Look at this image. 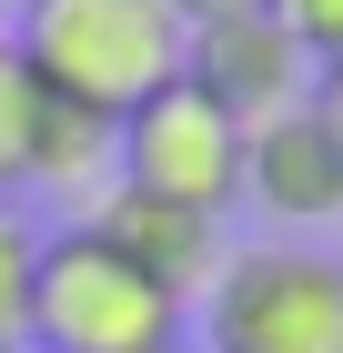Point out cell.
<instances>
[{"mask_svg": "<svg viewBox=\"0 0 343 353\" xmlns=\"http://www.w3.org/2000/svg\"><path fill=\"white\" fill-rule=\"evenodd\" d=\"M182 81H202L233 121H273V111H293L313 91V51L273 21V0H263V10H222V21L182 30Z\"/></svg>", "mask_w": 343, "mask_h": 353, "instance_id": "obj_5", "label": "cell"}, {"mask_svg": "<svg viewBox=\"0 0 343 353\" xmlns=\"http://www.w3.org/2000/svg\"><path fill=\"white\" fill-rule=\"evenodd\" d=\"M30 252H41L30 212H21V202H0V353H21V313H30Z\"/></svg>", "mask_w": 343, "mask_h": 353, "instance_id": "obj_10", "label": "cell"}, {"mask_svg": "<svg viewBox=\"0 0 343 353\" xmlns=\"http://www.w3.org/2000/svg\"><path fill=\"white\" fill-rule=\"evenodd\" d=\"M10 51L51 101L121 121L141 111L161 81H182V21L172 0H21L10 10Z\"/></svg>", "mask_w": 343, "mask_h": 353, "instance_id": "obj_1", "label": "cell"}, {"mask_svg": "<svg viewBox=\"0 0 343 353\" xmlns=\"http://www.w3.org/2000/svg\"><path fill=\"white\" fill-rule=\"evenodd\" d=\"M222 10H263V0H172V21H182V30H192V21H222Z\"/></svg>", "mask_w": 343, "mask_h": 353, "instance_id": "obj_13", "label": "cell"}, {"mask_svg": "<svg viewBox=\"0 0 343 353\" xmlns=\"http://www.w3.org/2000/svg\"><path fill=\"white\" fill-rule=\"evenodd\" d=\"M303 111L323 121V141H333V162H343V61H323V71H313V91H303Z\"/></svg>", "mask_w": 343, "mask_h": 353, "instance_id": "obj_12", "label": "cell"}, {"mask_svg": "<svg viewBox=\"0 0 343 353\" xmlns=\"http://www.w3.org/2000/svg\"><path fill=\"white\" fill-rule=\"evenodd\" d=\"M0 10H21V0H0Z\"/></svg>", "mask_w": 343, "mask_h": 353, "instance_id": "obj_14", "label": "cell"}, {"mask_svg": "<svg viewBox=\"0 0 343 353\" xmlns=\"http://www.w3.org/2000/svg\"><path fill=\"white\" fill-rule=\"evenodd\" d=\"M172 353H182V343H172Z\"/></svg>", "mask_w": 343, "mask_h": 353, "instance_id": "obj_15", "label": "cell"}, {"mask_svg": "<svg viewBox=\"0 0 343 353\" xmlns=\"http://www.w3.org/2000/svg\"><path fill=\"white\" fill-rule=\"evenodd\" d=\"M202 353H343V263L303 243H233L202 293Z\"/></svg>", "mask_w": 343, "mask_h": 353, "instance_id": "obj_3", "label": "cell"}, {"mask_svg": "<svg viewBox=\"0 0 343 353\" xmlns=\"http://www.w3.org/2000/svg\"><path fill=\"white\" fill-rule=\"evenodd\" d=\"M182 313L111 243L101 222H61L30 252V313H21V353H172Z\"/></svg>", "mask_w": 343, "mask_h": 353, "instance_id": "obj_2", "label": "cell"}, {"mask_svg": "<svg viewBox=\"0 0 343 353\" xmlns=\"http://www.w3.org/2000/svg\"><path fill=\"white\" fill-rule=\"evenodd\" d=\"M242 141H253V121H233L202 81H161L141 111L111 121V182L233 222V202H242Z\"/></svg>", "mask_w": 343, "mask_h": 353, "instance_id": "obj_4", "label": "cell"}, {"mask_svg": "<svg viewBox=\"0 0 343 353\" xmlns=\"http://www.w3.org/2000/svg\"><path fill=\"white\" fill-rule=\"evenodd\" d=\"M81 222H101V232L132 252V263L152 272L172 303H202V293H212V272L233 263V232H222V212H182V202H152V192H121V182H111Z\"/></svg>", "mask_w": 343, "mask_h": 353, "instance_id": "obj_6", "label": "cell"}, {"mask_svg": "<svg viewBox=\"0 0 343 353\" xmlns=\"http://www.w3.org/2000/svg\"><path fill=\"white\" fill-rule=\"evenodd\" d=\"M273 21L313 51V71H323V61H343V0H273Z\"/></svg>", "mask_w": 343, "mask_h": 353, "instance_id": "obj_11", "label": "cell"}, {"mask_svg": "<svg viewBox=\"0 0 343 353\" xmlns=\"http://www.w3.org/2000/svg\"><path fill=\"white\" fill-rule=\"evenodd\" d=\"M30 132H41V81L21 71L10 30H0V202L30 192Z\"/></svg>", "mask_w": 343, "mask_h": 353, "instance_id": "obj_9", "label": "cell"}, {"mask_svg": "<svg viewBox=\"0 0 343 353\" xmlns=\"http://www.w3.org/2000/svg\"><path fill=\"white\" fill-rule=\"evenodd\" d=\"M111 172V121L41 91V132H30V192H91Z\"/></svg>", "mask_w": 343, "mask_h": 353, "instance_id": "obj_8", "label": "cell"}, {"mask_svg": "<svg viewBox=\"0 0 343 353\" xmlns=\"http://www.w3.org/2000/svg\"><path fill=\"white\" fill-rule=\"evenodd\" d=\"M242 202H263L293 232L343 222V162H333V141H323V121L303 101L273 111V121H253V141H242Z\"/></svg>", "mask_w": 343, "mask_h": 353, "instance_id": "obj_7", "label": "cell"}]
</instances>
